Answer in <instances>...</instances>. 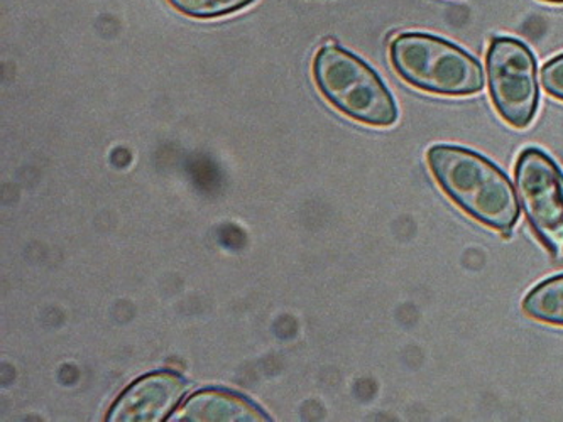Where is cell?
I'll list each match as a JSON object with an SVG mask.
<instances>
[{
    "instance_id": "obj_6",
    "label": "cell",
    "mask_w": 563,
    "mask_h": 422,
    "mask_svg": "<svg viewBox=\"0 0 563 422\" xmlns=\"http://www.w3.org/2000/svg\"><path fill=\"white\" fill-rule=\"evenodd\" d=\"M187 393L185 382L175 371L146 375L124 390L110 409V422H159L169 419Z\"/></svg>"
},
{
    "instance_id": "obj_9",
    "label": "cell",
    "mask_w": 563,
    "mask_h": 422,
    "mask_svg": "<svg viewBox=\"0 0 563 422\" xmlns=\"http://www.w3.org/2000/svg\"><path fill=\"white\" fill-rule=\"evenodd\" d=\"M169 5L195 19H217L223 15L234 14L256 0H168Z\"/></svg>"
},
{
    "instance_id": "obj_8",
    "label": "cell",
    "mask_w": 563,
    "mask_h": 422,
    "mask_svg": "<svg viewBox=\"0 0 563 422\" xmlns=\"http://www.w3.org/2000/svg\"><path fill=\"white\" fill-rule=\"evenodd\" d=\"M523 310L534 320L563 326V274L538 285L525 299Z\"/></svg>"
},
{
    "instance_id": "obj_11",
    "label": "cell",
    "mask_w": 563,
    "mask_h": 422,
    "mask_svg": "<svg viewBox=\"0 0 563 422\" xmlns=\"http://www.w3.org/2000/svg\"><path fill=\"white\" fill-rule=\"evenodd\" d=\"M542 2H549V4H563V0H542Z\"/></svg>"
},
{
    "instance_id": "obj_10",
    "label": "cell",
    "mask_w": 563,
    "mask_h": 422,
    "mask_svg": "<svg viewBox=\"0 0 563 422\" xmlns=\"http://www.w3.org/2000/svg\"><path fill=\"white\" fill-rule=\"evenodd\" d=\"M542 84L550 96L563 102V55L555 56L543 66Z\"/></svg>"
},
{
    "instance_id": "obj_2",
    "label": "cell",
    "mask_w": 563,
    "mask_h": 422,
    "mask_svg": "<svg viewBox=\"0 0 563 422\" xmlns=\"http://www.w3.org/2000/svg\"><path fill=\"white\" fill-rule=\"evenodd\" d=\"M393 66L418 90L445 97L476 96L484 88L483 66L455 44L424 33L399 34L389 46Z\"/></svg>"
},
{
    "instance_id": "obj_7",
    "label": "cell",
    "mask_w": 563,
    "mask_h": 422,
    "mask_svg": "<svg viewBox=\"0 0 563 422\" xmlns=\"http://www.w3.org/2000/svg\"><path fill=\"white\" fill-rule=\"evenodd\" d=\"M172 421L250 422L267 421V415L253 402L228 390H201L181 406Z\"/></svg>"
},
{
    "instance_id": "obj_1",
    "label": "cell",
    "mask_w": 563,
    "mask_h": 422,
    "mask_svg": "<svg viewBox=\"0 0 563 422\" xmlns=\"http://www.w3.org/2000/svg\"><path fill=\"white\" fill-rule=\"evenodd\" d=\"M428 164L442 190L465 213L499 232H509L518 222L520 207L512 185L493 163L454 146H435Z\"/></svg>"
},
{
    "instance_id": "obj_4",
    "label": "cell",
    "mask_w": 563,
    "mask_h": 422,
    "mask_svg": "<svg viewBox=\"0 0 563 422\" xmlns=\"http://www.w3.org/2000/svg\"><path fill=\"white\" fill-rule=\"evenodd\" d=\"M486 62L490 99L499 115L512 127H528L538 109L533 53L515 37H494Z\"/></svg>"
},
{
    "instance_id": "obj_3",
    "label": "cell",
    "mask_w": 563,
    "mask_h": 422,
    "mask_svg": "<svg viewBox=\"0 0 563 422\" xmlns=\"http://www.w3.org/2000/svg\"><path fill=\"white\" fill-rule=\"evenodd\" d=\"M313 77L325 99L345 115L374 127L398 121V107L376 71L333 41L317 53Z\"/></svg>"
},
{
    "instance_id": "obj_5",
    "label": "cell",
    "mask_w": 563,
    "mask_h": 422,
    "mask_svg": "<svg viewBox=\"0 0 563 422\" xmlns=\"http://www.w3.org/2000/svg\"><path fill=\"white\" fill-rule=\"evenodd\" d=\"M516 185L525 213L538 237L563 257V179L542 151L527 149L516 166Z\"/></svg>"
}]
</instances>
